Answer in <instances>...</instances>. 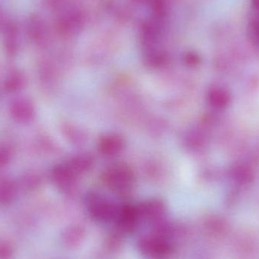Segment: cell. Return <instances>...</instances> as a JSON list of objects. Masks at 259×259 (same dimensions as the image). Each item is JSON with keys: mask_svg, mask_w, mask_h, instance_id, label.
<instances>
[{"mask_svg": "<svg viewBox=\"0 0 259 259\" xmlns=\"http://www.w3.org/2000/svg\"><path fill=\"white\" fill-rule=\"evenodd\" d=\"M86 206L90 216L100 223L115 221L118 206L103 195L91 192L87 195Z\"/></svg>", "mask_w": 259, "mask_h": 259, "instance_id": "obj_1", "label": "cell"}, {"mask_svg": "<svg viewBox=\"0 0 259 259\" xmlns=\"http://www.w3.org/2000/svg\"><path fill=\"white\" fill-rule=\"evenodd\" d=\"M139 252L150 258H167L173 252V246L168 239L156 234L143 236L137 242Z\"/></svg>", "mask_w": 259, "mask_h": 259, "instance_id": "obj_2", "label": "cell"}, {"mask_svg": "<svg viewBox=\"0 0 259 259\" xmlns=\"http://www.w3.org/2000/svg\"><path fill=\"white\" fill-rule=\"evenodd\" d=\"M227 177L237 187H244L253 182L255 178L254 166L246 160L237 161L227 170Z\"/></svg>", "mask_w": 259, "mask_h": 259, "instance_id": "obj_3", "label": "cell"}, {"mask_svg": "<svg viewBox=\"0 0 259 259\" xmlns=\"http://www.w3.org/2000/svg\"><path fill=\"white\" fill-rule=\"evenodd\" d=\"M140 221L152 224V226L164 222L166 215L165 204L159 199H151L137 206Z\"/></svg>", "mask_w": 259, "mask_h": 259, "instance_id": "obj_4", "label": "cell"}, {"mask_svg": "<svg viewBox=\"0 0 259 259\" xmlns=\"http://www.w3.org/2000/svg\"><path fill=\"white\" fill-rule=\"evenodd\" d=\"M115 221L121 232L132 234L137 229L140 222L137 206L131 204H123L118 206Z\"/></svg>", "mask_w": 259, "mask_h": 259, "instance_id": "obj_5", "label": "cell"}, {"mask_svg": "<svg viewBox=\"0 0 259 259\" xmlns=\"http://www.w3.org/2000/svg\"><path fill=\"white\" fill-rule=\"evenodd\" d=\"M12 118L18 123L30 122L34 118L35 109L33 103L27 99H17L10 106Z\"/></svg>", "mask_w": 259, "mask_h": 259, "instance_id": "obj_6", "label": "cell"}, {"mask_svg": "<svg viewBox=\"0 0 259 259\" xmlns=\"http://www.w3.org/2000/svg\"><path fill=\"white\" fill-rule=\"evenodd\" d=\"M207 100L214 110L222 111L231 104V94L228 88L221 85H213L208 90Z\"/></svg>", "mask_w": 259, "mask_h": 259, "instance_id": "obj_7", "label": "cell"}, {"mask_svg": "<svg viewBox=\"0 0 259 259\" xmlns=\"http://www.w3.org/2000/svg\"><path fill=\"white\" fill-rule=\"evenodd\" d=\"M108 181L112 188L124 191L131 186L133 175L128 167L124 165L118 166L108 174Z\"/></svg>", "mask_w": 259, "mask_h": 259, "instance_id": "obj_8", "label": "cell"}, {"mask_svg": "<svg viewBox=\"0 0 259 259\" xmlns=\"http://www.w3.org/2000/svg\"><path fill=\"white\" fill-rule=\"evenodd\" d=\"M86 237L84 227L79 225H71L64 230L61 234V242L67 248L78 247Z\"/></svg>", "mask_w": 259, "mask_h": 259, "instance_id": "obj_9", "label": "cell"}, {"mask_svg": "<svg viewBox=\"0 0 259 259\" xmlns=\"http://www.w3.org/2000/svg\"><path fill=\"white\" fill-rule=\"evenodd\" d=\"M75 174L68 164L57 165L52 170L51 177L53 182L63 190H68L74 183Z\"/></svg>", "mask_w": 259, "mask_h": 259, "instance_id": "obj_10", "label": "cell"}, {"mask_svg": "<svg viewBox=\"0 0 259 259\" xmlns=\"http://www.w3.org/2000/svg\"><path fill=\"white\" fill-rule=\"evenodd\" d=\"M18 194V185L9 178H0V205L12 203Z\"/></svg>", "mask_w": 259, "mask_h": 259, "instance_id": "obj_11", "label": "cell"}, {"mask_svg": "<svg viewBox=\"0 0 259 259\" xmlns=\"http://www.w3.org/2000/svg\"><path fill=\"white\" fill-rule=\"evenodd\" d=\"M100 147L105 155H115L122 149V138L118 135L106 136L100 141Z\"/></svg>", "mask_w": 259, "mask_h": 259, "instance_id": "obj_12", "label": "cell"}, {"mask_svg": "<svg viewBox=\"0 0 259 259\" xmlns=\"http://www.w3.org/2000/svg\"><path fill=\"white\" fill-rule=\"evenodd\" d=\"M18 29L15 25L12 24L10 27H8L6 30V37L5 38V49L8 54L14 56L18 52L19 47L18 42Z\"/></svg>", "mask_w": 259, "mask_h": 259, "instance_id": "obj_13", "label": "cell"}, {"mask_svg": "<svg viewBox=\"0 0 259 259\" xmlns=\"http://www.w3.org/2000/svg\"><path fill=\"white\" fill-rule=\"evenodd\" d=\"M24 85V77L18 71L12 73L8 76L4 82V89L9 94L19 92Z\"/></svg>", "mask_w": 259, "mask_h": 259, "instance_id": "obj_14", "label": "cell"}, {"mask_svg": "<svg viewBox=\"0 0 259 259\" xmlns=\"http://www.w3.org/2000/svg\"><path fill=\"white\" fill-rule=\"evenodd\" d=\"M67 164L76 175L78 172L86 170L91 166V161L88 157L79 156L73 158Z\"/></svg>", "mask_w": 259, "mask_h": 259, "instance_id": "obj_15", "label": "cell"}, {"mask_svg": "<svg viewBox=\"0 0 259 259\" xmlns=\"http://www.w3.org/2000/svg\"><path fill=\"white\" fill-rule=\"evenodd\" d=\"M28 32L32 39L39 40L44 36V24L38 18H31L28 24Z\"/></svg>", "mask_w": 259, "mask_h": 259, "instance_id": "obj_16", "label": "cell"}, {"mask_svg": "<svg viewBox=\"0 0 259 259\" xmlns=\"http://www.w3.org/2000/svg\"><path fill=\"white\" fill-rule=\"evenodd\" d=\"M39 180L36 175H29L21 179V184L27 190H33L39 186Z\"/></svg>", "mask_w": 259, "mask_h": 259, "instance_id": "obj_17", "label": "cell"}, {"mask_svg": "<svg viewBox=\"0 0 259 259\" xmlns=\"http://www.w3.org/2000/svg\"><path fill=\"white\" fill-rule=\"evenodd\" d=\"M13 254V247L9 242L0 241V259H11Z\"/></svg>", "mask_w": 259, "mask_h": 259, "instance_id": "obj_18", "label": "cell"}, {"mask_svg": "<svg viewBox=\"0 0 259 259\" xmlns=\"http://www.w3.org/2000/svg\"><path fill=\"white\" fill-rule=\"evenodd\" d=\"M10 152L4 147H0V167H5L10 161Z\"/></svg>", "mask_w": 259, "mask_h": 259, "instance_id": "obj_19", "label": "cell"}, {"mask_svg": "<svg viewBox=\"0 0 259 259\" xmlns=\"http://www.w3.org/2000/svg\"><path fill=\"white\" fill-rule=\"evenodd\" d=\"M250 30L252 39L259 45V21H254L251 24Z\"/></svg>", "mask_w": 259, "mask_h": 259, "instance_id": "obj_20", "label": "cell"}, {"mask_svg": "<svg viewBox=\"0 0 259 259\" xmlns=\"http://www.w3.org/2000/svg\"><path fill=\"white\" fill-rule=\"evenodd\" d=\"M254 6L259 11V0H252Z\"/></svg>", "mask_w": 259, "mask_h": 259, "instance_id": "obj_21", "label": "cell"}]
</instances>
